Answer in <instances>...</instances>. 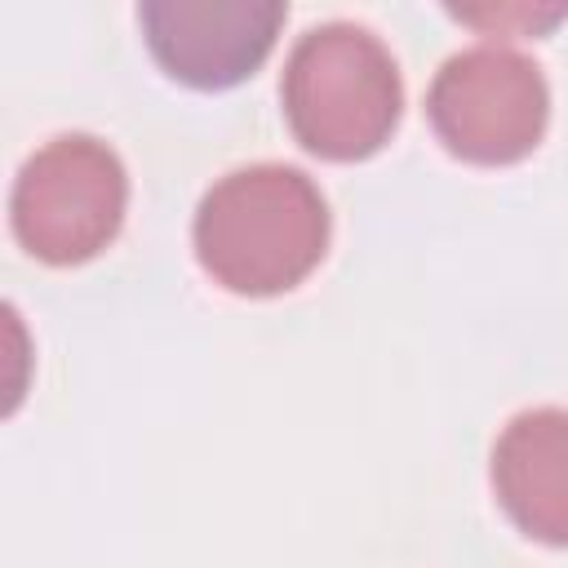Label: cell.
<instances>
[{
  "instance_id": "6da1fadb",
  "label": "cell",
  "mask_w": 568,
  "mask_h": 568,
  "mask_svg": "<svg viewBox=\"0 0 568 568\" xmlns=\"http://www.w3.org/2000/svg\"><path fill=\"white\" fill-rule=\"evenodd\" d=\"M328 248V204L288 164H248L209 186L195 213V257L213 284L271 297L302 284Z\"/></svg>"
},
{
  "instance_id": "7a4b0ae2",
  "label": "cell",
  "mask_w": 568,
  "mask_h": 568,
  "mask_svg": "<svg viewBox=\"0 0 568 568\" xmlns=\"http://www.w3.org/2000/svg\"><path fill=\"white\" fill-rule=\"evenodd\" d=\"M293 138L320 160H364L399 124L404 84L390 49L355 22L311 27L280 80Z\"/></svg>"
},
{
  "instance_id": "3957f363",
  "label": "cell",
  "mask_w": 568,
  "mask_h": 568,
  "mask_svg": "<svg viewBox=\"0 0 568 568\" xmlns=\"http://www.w3.org/2000/svg\"><path fill=\"white\" fill-rule=\"evenodd\" d=\"M124 204L129 178L120 155L93 133H62L22 164L9 195V222L31 257L75 266L115 240Z\"/></svg>"
},
{
  "instance_id": "277c9868",
  "label": "cell",
  "mask_w": 568,
  "mask_h": 568,
  "mask_svg": "<svg viewBox=\"0 0 568 568\" xmlns=\"http://www.w3.org/2000/svg\"><path fill=\"white\" fill-rule=\"evenodd\" d=\"M426 115L453 155L470 164H515L546 133L550 89L528 53L475 44L435 71Z\"/></svg>"
},
{
  "instance_id": "5b68a950",
  "label": "cell",
  "mask_w": 568,
  "mask_h": 568,
  "mask_svg": "<svg viewBox=\"0 0 568 568\" xmlns=\"http://www.w3.org/2000/svg\"><path fill=\"white\" fill-rule=\"evenodd\" d=\"M284 18L280 0H146L138 9L155 62L195 89H231L253 75Z\"/></svg>"
},
{
  "instance_id": "8992f818",
  "label": "cell",
  "mask_w": 568,
  "mask_h": 568,
  "mask_svg": "<svg viewBox=\"0 0 568 568\" xmlns=\"http://www.w3.org/2000/svg\"><path fill=\"white\" fill-rule=\"evenodd\" d=\"M501 510L546 546H568V408H528L493 444Z\"/></svg>"
},
{
  "instance_id": "52a82bcc",
  "label": "cell",
  "mask_w": 568,
  "mask_h": 568,
  "mask_svg": "<svg viewBox=\"0 0 568 568\" xmlns=\"http://www.w3.org/2000/svg\"><path fill=\"white\" fill-rule=\"evenodd\" d=\"M564 13H568L564 4H555V9H497V13H479V9H457V18H466V22H497V27H506V22H524V27H532V31H541V27L559 22Z\"/></svg>"
}]
</instances>
